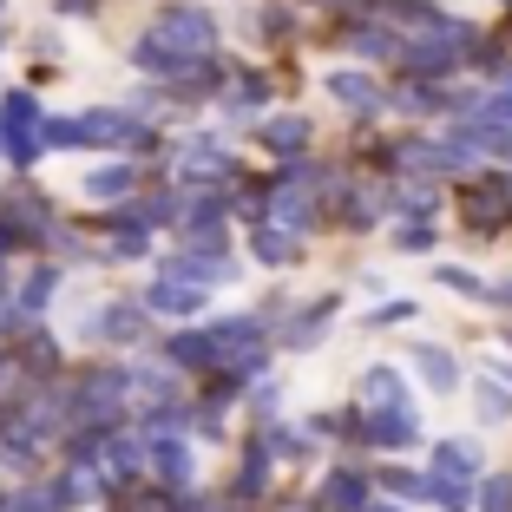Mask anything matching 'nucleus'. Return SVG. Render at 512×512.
Returning <instances> with one entry per match:
<instances>
[{"label":"nucleus","instance_id":"nucleus-30","mask_svg":"<svg viewBox=\"0 0 512 512\" xmlns=\"http://www.w3.org/2000/svg\"><path fill=\"white\" fill-rule=\"evenodd\" d=\"M486 512H512V480H486Z\"/></svg>","mask_w":512,"mask_h":512},{"label":"nucleus","instance_id":"nucleus-22","mask_svg":"<svg viewBox=\"0 0 512 512\" xmlns=\"http://www.w3.org/2000/svg\"><path fill=\"white\" fill-rule=\"evenodd\" d=\"M263 473H270V447H256L250 460H243V480H237V493H263Z\"/></svg>","mask_w":512,"mask_h":512},{"label":"nucleus","instance_id":"nucleus-2","mask_svg":"<svg viewBox=\"0 0 512 512\" xmlns=\"http://www.w3.org/2000/svg\"><path fill=\"white\" fill-rule=\"evenodd\" d=\"M0 138L14 151V165H33V151L46 145V125H40V106H33V92H14L7 112H0Z\"/></svg>","mask_w":512,"mask_h":512},{"label":"nucleus","instance_id":"nucleus-15","mask_svg":"<svg viewBox=\"0 0 512 512\" xmlns=\"http://www.w3.org/2000/svg\"><path fill=\"white\" fill-rule=\"evenodd\" d=\"M60 506H66V493H60V486H27V493L0 499V512H60Z\"/></svg>","mask_w":512,"mask_h":512},{"label":"nucleus","instance_id":"nucleus-10","mask_svg":"<svg viewBox=\"0 0 512 512\" xmlns=\"http://www.w3.org/2000/svg\"><path fill=\"white\" fill-rule=\"evenodd\" d=\"M165 276H184V283H217V276H230V256H211V250H191V256H171Z\"/></svg>","mask_w":512,"mask_h":512},{"label":"nucleus","instance_id":"nucleus-11","mask_svg":"<svg viewBox=\"0 0 512 512\" xmlns=\"http://www.w3.org/2000/svg\"><path fill=\"white\" fill-rule=\"evenodd\" d=\"M151 309H165V316H191V309H204V289L197 283H151Z\"/></svg>","mask_w":512,"mask_h":512},{"label":"nucleus","instance_id":"nucleus-21","mask_svg":"<svg viewBox=\"0 0 512 512\" xmlns=\"http://www.w3.org/2000/svg\"><path fill=\"white\" fill-rule=\"evenodd\" d=\"M256 256H263V263H289V256H296V237H283V230H263V237H256Z\"/></svg>","mask_w":512,"mask_h":512},{"label":"nucleus","instance_id":"nucleus-8","mask_svg":"<svg viewBox=\"0 0 512 512\" xmlns=\"http://www.w3.org/2000/svg\"><path fill=\"white\" fill-rule=\"evenodd\" d=\"M362 401H368V414H394V407H407L401 375H394V368H368V375H362Z\"/></svg>","mask_w":512,"mask_h":512},{"label":"nucleus","instance_id":"nucleus-13","mask_svg":"<svg viewBox=\"0 0 512 512\" xmlns=\"http://www.w3.org/2000/svg\"><path fill=\"white\" fill-rule=\"evenodd\" d=\"M132 60L145 66V73H184V53H178V46H165L158 33H151V40H138V53H132Z\"/></svg>","mask_w":512,"mask_h":512},{"label":"nucleus","instance_id":"nucleus-14","mask_svg":"<svg viewBox=\"0 0 512 512\" xmlns=\"http://www.w3.org/2000/svg\"><path fill=\"white\" fill-rule=\"evenodd\" d=\"M329 92L342 99V106H362V112H375V106H381V92L368 86L362 73H335V79H329Z\"/></svg>","mask_w":512,"mask_h":512},{"label":"nucleus","instance_id":"nucleus-17","mask_svg":"<svg viewBox=\"0 0 512 512\" xmlns=\"http://www.w3.org/2000/svg\"><path fill=\"white\" fill-rule=\"evenodd\" d=\"M270 217L283 230H302V224H309V197H302L296 184H283V191H276V204H270Z\"/></svg>","mask_w":512,"mask_h":512},{"label":"nucleus","instance_id":"nucleus-9","mask_svg":"<svg viewBox=\"0 0 512 512\" xmlns=\"http://www.w3.org/2000/svg\"><path fill=\"white\" fill-rule=\"evenodd\" d=\"M473 407H480V421H506V414H512V375H506V368H486Z\"/></svg>","mask_w":512,"mask_h":512},{"label":"nucleus","instance_id":"nucleus-28","mask_svg":"<svg viewBox=\"0 0 512 512\" xmlns=\"http://www.w3.org/2000/svg\"><path fill=\"white\" fill-rule=\"evenodd\" d=\"M125 512H171V493H125Z\"/></svg>","mask_w":512,"mask_h":512},{"label":"nucleus","instance_id":"nucleus-24","mask_svg":"<svg viewBox=\"0 0 512 512\" xmlns=\"http://www.w3.org/2000/svg\"><path fill=\"white\" fill-rule=\"evenodd\" d=\"M112 250H119V256H138V250H145V224H138V217H125V230H112Z\"/></svg>","mask_w":512,"mask_h":512},{"label":"nucleus","instance_id":"nucleus-19","mask_svg":"<svg viewBox=\"0 0 512 512\" xmlns=\"http://www.w3.org/2000/svg\"><path fill=\"white\" fill-rule=\"evenodd\" d=\"M263 145L270 151H296V145H309V125L302 119H270L263 125Z\"/></svg>","mask_w":512,"mask_h":512},{"label":"nucleus","instance_id":"nucleus-25","mask_svg":"<svg viewBox=\"0 0 512 512\" xmlns=\"http://www.w3.org/2000/svg\"><path fill=\"white\" fill-rule=\"evenodd\" d=\"M99 335H112V342H132V335H138V316H132V309H106V329H99Z\"/></svg>","mask_w":512,"mask_h":512},{"label":"nucleus","instance_id":"nucleus-26","mask_svg":"<svg viewBox=\"0 0 512 512\" xmlns=\"http://www.w3.org/2000/svg\"><path fill=\"white\" fill-rule=\"evenodd\" d=\"M158 467H165L171 480H184V473H191V460H184V447H178V440H158Z\"/></svg>","mask_w":512,"mask_h":512},{"label":"nucleus","instance_id":"nucleus-6","mask_svg":"<svg viewBox=\"0 0 512 512\" xmlns=\"http://www.w3.org/2000/svg\"><path fill=\"white\" fill-rule=\"evenodd\" d=\"M73 407L86 414V421H106V414H119V407H125V375H86V388L73 394Z\"/></svg>","mask_w":512,"mask_h":512},{"label":"nucleus","instance_id":"nucleus-4","mask_svg":"<svg viewBox=\"0 0 512 512\" xmlns=\"http://www.w3.org/2000/svg\"><path fill=\"white\" fill-rule=\"evenodd\" d=\"M211 342H217V362L237 368V375H250V368L263 362V329H256V322H217Z\"/></svg>","mask_w":512,"mask_h":512},{"label":"nucleus","instance_id":"nucleus-12","mask_svg":"<svg viewBox=\"0 0 512 512\" xmlns=\"http://www.w3.org/2000/svg\"><path fill=\"white\" fill-rule=\"evenodd\" d=\"M322 499H329L335 512H368V480H362V473H329Z\"/></svg>","mask_w":512,"mask_h":512},{"label":"nucleus","instance_id":"nucleus-3","mask_svg":"<svg viewBox=\"0 0 512 512\" xmlns=\"http://www.w3.org/2000/svg\"><path fill=\"white\" fill-rule=\"evenodd\" d=\"M158 40L178 46V53H191V60H204V53L217 46V27H211V14H197V7H171V14L158 20Z\"/></svg>","mask_w":512,"mask_h":512},{"label":"nucleus","instance_id":"nucleus-20","mask_svg":"<svg viewBox=\"0 0 512 512\" xmlns=\"http://www.w3.org/2000/svg\"><path fill=\"white\" fill-rule=\"evenodd\" d=\"M86 191H92V197H125V191H132V171H125V165L92 171V178H86Z\"/></svg>","mask_w":512,"mask_h":512},{"label":"nucleus","instance_id":"nucleus-29","mask_svg":"<svg viewBox=\"0 0 512 512\" xmlns=\"http://www.w3.org/2000/svg\"><path fill=\"white\" fill-rule=\"evenodd\" d=\"M46 296H53V270H40V276H33L20 302H27V309H46Z\"/></svg>","mask_w":512,"mask_h":512},{"label":"nucleus","instance_id":"nucleus-1","mask_svg":"<svg viewBox=\"0 0 512 512\" xmlns=\"http://www.w3.org/2000/svg\"><path fill=\"white\" fill-rule=\"evenodd\" d=\"M434 499L447 512H467L473 506V447H460V440H447V447L434 453Z\"/></svg>","mask_w":512,"mask_h":512},{"label":"nucleus","instance_id":"nucleus-32","mask_svg":"<svg viewBox=\"0 0 512 512\" xmlns=\"http://www.w3.org/2000/svg\"><path fill=\"white\" fill-rule=\"evenodd\" d=\"M368 512H394V506H368Z\"/></svg>","mask_w":512,"mask_h":512},{"label":"nucleus","instance_id":"nucleus-5","mask_svg":"<svg viewBox=\"0 0 512 512\" xmlns=\"http://www.w3.org/2000/svg\"><path fill=\"white\" fill-rule=\"evenodd\" d=\"M506 211H512V184H473V191H460V217L473 230H499Z\"/></svg>","mask_w":512,"mask_h":512},{"label":"nucleus","instance_id":"nucleus-7","mask_svg":"<svg viewBox=\"0 0 512 512\" xmlns=\"http://www.w3.org/2000/svg\"><path fill=\"white\" fill-rule=\"evenodd\" d=\"M421 434V421H414V407H394V414H368V434L375 447H407V440Z\"/></svg>","mask_w":512,"mask_h":512},{"label":"nucleus","instance_id":"nucleus-31","mask_svg":"<svg viewBox=\"0 0 512 512\" xmlns=\"http://www.w3.org/2000/svg\"><path fill=\"white\" fill-rule=\"evenodd\" d=\"M394 243H401V250H427V243H434V230H427V224H407Z\"/></svg>","mask_w":512,"mask_h":512},{"label":"nucleus","instance_id":"nucleus-18","mask_svg":"<svg viewBox=\"0 0 512 512\" xmlns=\"http://www.w3.org/2000/svg\"><path fill=\"white\" fill-rule=\"evenodd\" d=\"M414 362H421V375L434 381V388H453V381H460V368H453L447 348H414Z\"/></svg>","mask_w":512,"mask_h":512},{"label":"nucleus","instance_id":"nucleus-16","mask_svg":"<svg viewBox=\"0 0 512 512\" xmlns=\"http://www.w3.org/2000/svg\"><path fill=\"white\" fill-rule=\"evenodd\" d=\"M171 362H178V368H211L217 342H211V335H178V342H171Z\"/></svg>","mask_w":512,"mask_h":512},{"label":"nucleus","instance_id":"nucleus-27","mask_svg":"<svg viewBox=\"0 0 512 512\" xmlns=\"http://www.w3.org/2000/svg\"><path fill=\"white\" fill-rule=\"evenodd\" d=\"M440 283H447V289H460V296H486V283H480L473 270H440Z\"/></svg>","mask_w":512,"mask_h":512},{"label":"nucleus","instance_id":"nucleus-23","mask_svg":"<svg viewBox=\"0 0 512 512\" xmlns=\"http://www.w3.org/2000/svg\"><path fill=\"white\" fill-rule=\"evenodd\" d=\"M480 125H499V132H512V92H493L480 106Z\"/></svg>","mask_w":512,"mask_h":512}]
</instances>
